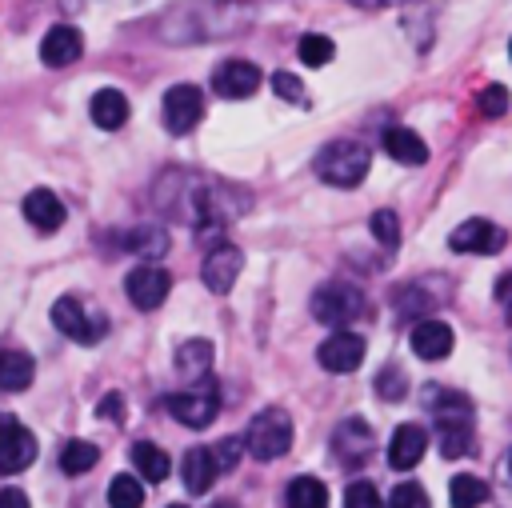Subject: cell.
Listing matches in <instances>:
<instances>
[{
    "mask_svg": "<svg viewBox=\"0 0 512 508\" xmlns=\"http://www.w3.org/2000/svg\"><path fill=\"white\" fill-rule=\"evenodd\" d=\"M480 112L484 116H504L508 112V88L504 84H488L480 92Z\"/></svg>",
    "mask_w": 512,
    "mask_h": 508,
    "instance_id": "38",
    "label": "cell"
},
{
    "mask_svg": "<svg viewBox=\"0 0 512 508\" xmlns=\"http://www.w3.org/2000/svg\"><path fill=\"white\" fill-rule=\"evenodd\" d=\"M284 500H288V508H328V488L316 476H296L288 484Z\"/></svg>",
    "mask_w": 512,
    "mask_h": 508,
    "instance_id": "29",
    "label": "cell"
},
{
    "mask_svg": "<svg viewBox=\"0 0 512 508\" xmlns=\"http://www.w3.org/2000/svg\"><path fill=\"white\" fill-rule=\"evenodd\" d=\"M364 308H368L364 292L356 284H348V280H328V284H320L312 292V316L320 324H328V328L352 324L356 316H364Z\"/></svg>",
    "mask_w": 512,
    "mask_h": 508,
    "instance_id": "4",
    "label": "cell"
},
{
    "mask_svg": "<svg viewBox=\"0 0 512 508\" xmlns=\"http://www.w3.org/2000/svg\"><path fill=\"white\" fill-rule=\"evenodd\" d=\"M88 116L96 120V128L116 132V128H124V120H128V96H124L120 88H96L92 100H88Z\"/></svg>",
    "mask_w": 512,
    "mask_h": 508,
    "instance_id": "21",
    "label": "cell"
},
{
    "mask_svg": "<svg viewBox=\"0 0 512 508\" xmlns=\"http://www.w3.org/2000/svg\"><path fill=\"white\" fill-rule=\"evenodd\" d=\"M36 436L12 416V412H0V472L4 476H16L24 472L32 460H36Z\"/></svg>",
    "mask_w": 512,
    "mask_h": 508,
    "instance_id": "8",
    "label": "cell"
},
{
    "mask_svg": "<svg viewBox=\"0 0 512 508\" xmlns=\"http://www.w3.org/2000/svg\"><path fill=\"white\" fill-rule=\"evenodd\" d=\"M344 508H384V496L376 492L372 480H352L344 488Z\"/></svg>",
    "mask_w": 512,
    "mask_h": 508,
    "instance_id": "34",
    "label": "cell"
},
{
    "mask_svg": "<svg viewBox=\"0 0 512 508\" xmlns=\"http://www.w3.org/2000/svg\"><path fill=\"white\" fill-rule=\"evenodd\" d=\"M424 452H428V432H424L420 424H400V428L392 432V440H388V464H392L396 472L416 468Z\"/></svg>",
    "mask_w": 512,
    "mask_h": 508,
    "instance_id": "17",
    "label": "cell"
},
{
    "mask_svg": "<svg viewBox=\"0 0 512 508\" xmlns=\"http://www.w3.org/2000/svg\"><path fill=\"white\" fill-rule=\"evenodd\" d=\"M180 476H184V488L192 496H204L212 488V480L220 476V464H216L212 448H188L184 460H180Z\"/></svg>",
    "mask_w": 512,
    "mask_h": 508,
    "instance_id": "20",
    "label": "cell"
},
{
    "mask_svg": "<svg viewBox=\"0 0 512 508\" xmlns=\"http://www.w3.org/2000/svg\"><path fill=\"white\" fill-rule=\"evenodd\" d=\"M504 244H508V232H504L500 224L484 220V216H472V220L456 224L452 236H448V248H452V252H468V256H492V252H500Z\"/></svg>",
    "mask_w": 512,
    "mask_h": 508,
    "instance_id": "10",
    "label": "cell"
},
{
    "mask_svg": "<svg viewBox=\"0 0 512 508\" xmlns=\"http://www.w3.org/2000/svg\"><path fill=\"white\" fill-rule=\"evenodd\" d=\"M272 92H276L280 100H288V104H308V92H304L300 76H292V72H276V76H272Z\"/></svg>",
    "mask_w": 512,
    "mask_h": 508,
    "instance_id": "36",
    "label": "cell"
},
{
    "mask_svg": "<svg viewBox=\"0 0 512 508\" xmlns=\"http://www.w3.org/2000/svg\"><path fill=\"white\" fill-rule=\"evenodd\" d=\"M240 272H244V252H240L236 244H216V248L204 256V268H200L204 284H208L216 296L232 292L236 280H240Z\"/></svg>",
    "mask_w": 512,
    "mask_h": 508,
    "instance_id": "13",
    "label": "cell"
},
{
    "mask_svg": "<svg viewBox=\"0 0 512 508\" xmlns=\"http://www.w3.org/2000/svg\"><path fill=\"white\" fill-rule=\"evenodd\" d=\"M368 228H372V236H376L384 248H396V244H400V216H396L392 208H376L372 220H368Z\"/></svg>",
    "mask_w": 512,
    "mask_h": 508,
    "instance_id": "33",
    "label": "cell"
},
{
    "mask_svg": "<svg viewBox=\"0 0 512 508\" xmlns=\"http://www.w3.org/2000/svg\"><path fill=\"white\" fill-rule=\"evenodd\" d=\"M448 500H452V508H480L488 500V484L472 472H460L448 480Z\"/></svg>",
    "mask_w": 512,
    "mask_h": 508,
    "instance_id": "28",
    "label": "cell"
},
{
    "mask_svg": "<svg viewBox=\"0 0 512 508\" xmlns=\"http://www.w3.org/2000/svg\"><path fill=\"white\" fill-rule=\"evenodd\" d=\"M428 288H432V280H412V284H404V288L396 292V312L408 316V320H412V316H416V320H428L432 308L448 300V292H428Z\"/></svg>",
    "mask_w": 512,
    "mask_h": 508,
    "instance_id": "22",
    "label": "cell"
},
{
    "mask_svg": "<svg viewBox=\"0 0 512 508\" xmlns=\"http://www.w3.org/2000/svg\"><path fill=\"white\" fill-rule=\"evenodd\" d=\"M20 208H24V220L36 232H56L64 224V204H60V196L52 188H32Z\"/></svg>",
    "mask_w": 512,
    "mask_h": 508,
    "instance_id": "18",
    "label": "cell"
},
{
    "mask_svg": "<svg viewBox=\"0 0 512 508\" xmlns=\"http://www.w3.org/2000/svg\"><path fill=\"white\" fill-rule=\"evenodd\" d=\"M52 324H56L68 340H76V344H96V340H104V332H108V320H104L100 312H88L76 296H60V300L52 304Z\"/></svg>",
    "mask_w": 512,
    "mask_h": 508,
    "instance_id": "6",
    "label": "cell"
},
{
    "mask_svg": "<svg viewBox=\"0 0 512 508\" xmlns=\"http://www.w3.org/2000/svg\"><path fill=\"white\" fill-rule=\"evenodd\" d=\"M372 448H376V436H372V428H368L360 416H348V420L336 424V432H332V452H336V460H340L344 468L364 464V460L372 456Z\"/></svg>",
    "mask_w": 512,
    "mask_h": 508,
    "instance_id": "12",
    "label": "cell"
},
{
    "mask_svg": "<svg viewBox=\"0 0 512 508\" xmlns=\"http://www.w3.org/2000/svg\"><path fill=\"white\" fill-rule=\"evenodd\" d=\"M376 392H380L384 400H400V396L408 392V380H404V372H400L396 364H388V368L376 376Z\"/></svg>",
    "mask_w": 512,
    "mask_h": 508,
    "instance_id": "37",
    "label": "cell"
},
{
    "mask_svg": "<svg viewBox=\"0 0 512 508\" xmlns=\"http://www.w3.org/2000/svg\"><path fill=\"white\" fill-rule=\"evenodd\" d=\"M408 344H412V352L420 356V360H444L448 352H452V328L444 324V320H420L416 328H412V336H408Z\"/></svg>",
    "mask_w": 512,
    "mask_h": 508,
    "instance_id": "19",
    "label": "cell"
},
{
    "mask_svg": "<svg viewBox=\"0 0 512 508\" xmlns=\"http://www.w3.org/2000/svg\"><path fill=\"white\" fill-rule=\"evenodd\" d=\"M0 508H32L20 488H0Z\"/></svg>",
    "mask_w": 512,
    "mask_h": 508,
    "instance_id": "40",
    "label": "cell"
},
{
    "mask_svg": "<svg viewBox=\"0 0 512 508\" xmlns=\"http://www.w3.org/2000/svg\"><path fill=\"white\" fill-rule=\"evenodd\" d=\"M96 460H100V448L88 440H64V448H60V468L68 476H84Z\"/></svg>",
    "mask_w": 512,
    "mask_h": 508,
    "instance_id": "30",
    "label": "cell"
},
{
    "mask_svg": "<svg viewBox=\"0 0 512 508\" xmlns=\"http://www.w3.org/2000/svg\"><path fill=\"white\" fill-rule=\"evenodd\" d=\"M364 336H356V332H348V328H336L324 344H320V352H316V360H320V368H328V372H356L360 364H364Z\"/></svg>",
    "mask_w": 512,
    "mask_h": 508,
    "instance_id": "14",
    "label": "cell"
},
{
    "mask_svg": "<svg viewBox=\"0 0 512 508\" xmlns=\"http://www.w3.org/2000/svg\"><path fill=\"white\" fill-rule=\"evenodd\" d=\"M120 244H124L132 256H144V260H152V256H160V252L168 248V232H164L160 224H140V228L124 232V236H120Z\"/></svg>",
    "mask_w": 512,
    "mask_h": 508,
    "instance_id": "27",
    "label": "cell"
},
{
    "mask_svg": "<svg viewBox=\"0 0 512 508\" xmlns=\"http://www.w3.org/2000/svg\"><path fill=\"white\" fill-rule=\"evenodd\" d=\"M360 8H384V4H392V0H356Z\"/></svg>",
    "mask_w": 512,
    "mask_h": 508,
    "instance_id": "43",
    "label": "cell"
},
{
    "mask_svg": "<svg viewBox=\"0 0 512 508\" xmlns=\"http://www.w3.org/2000/svg\"><path fill=\"white\" fill-rule=\"evenodd\" d=\"M244 448L256 460H276L292 448V416L284 408H264L252 416L248 432H244Z\"/></svg>",
    "mask_w": 512,
    "mask_h": 508,
    "instance_id": "5",
    "label": "cell"
},
{
    "mask_svg": "<svg viewBox=\"0 0 512 508\" xmlns=\"http://www.w3.org/2000/svg\"><path fill=\"white\" fill-rule=\"evenodd\" d=\"M164 408H168L180 424H188V428H208V424L216 420V412H220V392H216L212 384H192V388H184V392L164 396Z\"/></svg>",
    "mask_w": 512,
    "mask_h": 508,
    "instance_id": "7",
    "label": "cell"
},
{
    "mask_svg": "<svg viewBox=\"0 0 512 508\" xmlns=\"http://www.w3.org/2000/svg\"><path fill=\"white\" fill-rule=\"evenodd\" d=\"M296 56H300V64H308V68H324V64L336 56V44H332L324 32H304L300 44H296Z\"/></svg>",
    "mask_w": 512,
    "mask_h": 508,
    "instance_id": "32",
    "label": "cell"
},
{
    "mask_svg": "<svg viewBox=\"0 0 512 508\" xmlns=\"http://www.w3.org/2000/svg\"><path fill=\"white\" fill-rule=\"evenodd\" d=\"M368 164L372 156L360 140H328L316 152V176L332 188H356L368 176Z\"/></svg>",
    "mask_w": 512,
    "mask_h": 508,
    "instance_id": "3",
    "label": "cell"
},
{
    "mask_svg": "<svg viewBox=\"0 0 512 508\" xmlns=\"http://www.w3.org/2000/svg\"><path fill=\"white\" fill-rule=\"evenodd\" d=\"M212 88H216V96H224V100H244V96H252V92L260 88V68L248 64V60H224V64L212 72Z\"/></svg>",
    "mask_w": 512,
    "mask_h": 508,
    "instance_id": "15",
    "label": "cell"
},
{
    "mask_svg": "<svg viewBox=\"0 0 512 508\" xmlns=\"http://www.w3.org/2000/svg\"><path fill=\"white\" fill-rule=\"evenodd\" d=\"M508 56H512V40H508Z\"/></svg>",
    "mask_w": 512,
    "mask_h": 508,
    "instance_id": "46",
    "label": "cell"
},
{
    "mask_svg": "<svg viewBox=\"0 0 512 508\" xmlns=\"http://www.w3.org/2000/svg\"><path fill=\"white\" fill-rule=\"evenodd\" d=\"M240 448H244V440H236V436H228V440H220V444H212V456H216V464H220V472H228V468H236V460H240Z\"/></svg>",
    "mask_w": 512,
    "mask_h": 508,
    "instance_id": "39",
    "label": "cell"
},
{
    "mask_svg": "<svg viewBox=\"0 0 512 508\" xmlns=\"http://www.w3.org/2000/svg\"><path fill=\"white\" fill-rule=\"evenodd\" d=\"M144 504V484L128 472H116L108 480V508H140Z\"/></svg>",
    "mask_w": 512,
    "mask_h": 508,
    "instance_id": "31",
    "label": "cell"
},
{
    "mask_svg": "<svg viewBox=\"0 0 512 508\" xmlns=\"http://www.w3.org/2000/svg\"><path fill=\"white\" fill-rule=\"evenodd\" d=\"M204 116V92L196 84H172L164 92V128L172 136H188Z\"/></svg>",
    "mask_w": 512,
    "mask_h": 508,
    "instance_id": "9",
    "label": "cell"
},
{
    "mask_svg": "<svg viewBox=\"0 0 512 508\" xmlns=\"http://www.w3.org/2000/svg\"><path fill=\"white\" fill-rule=\"evenodd\" d=\"M508 468H512V456H508Z\"/></svg>",
    "mask_w": 512,
    "mask_h": 508,
    "instance_id": "47",
    "label": "cell"
},
{
    "mask_svg": "<svg viewBox=\"0 0 512 508\" xmlns=\"http://www.w3.org/2000/svg\"><path fill=\"white\" fill-rule=\"evenodd\" d=\"M508 320H512V304H508Z\"/></svg>",
    "mask_w": 512,
    "mask_h": 508,
    "instance_id": "45",
    "label": "cell"
},
{
    "mask_svg": "<svg viewBox=\"0 0 512 508\" xmlns=\"http://www.w3.org/2000/svg\"><path fill=\"white\" fill-rule=\"evenodd\" d=\"M384 152H388L392 160L408 164V168H420V164L428 160V144H424V140H420L412 128H404V124L384 128Z\"/></svg>",
    "mask_w": 512,
    "mask_h": 508,
    "instance_id": "23",
    "label": "cell"
},
{
    "mask_svg": "<svg viewBox=\"0 0 512 508\" xmlns=\"http://www.w3.org/2000/svg\"><path fill=\"white\" fill-rule=\"evenodd\" d=\"M124 292H128V300H132L140 312H152V308H160V304L168 300L172 276H168L160 264H140V268H132V272L124 276Z\"/></svg>",
    "mask_w": 512,
    "mask_h": 508,
    "instance_id": "11",
    "label": "cell"
},
{
    "mask_svg": "<svg viewBox=\"0 0 512 508\" xmlns=\"http://www.w3.org/2000/svg\"><path fill=\"white\" fill-rule=\"evenodd\" d=\"M168 508H188V504H168Z\"/></svg>",
    "mask_w": 512,
    "mask_h": 508,
    "instance_id": "44",
    "label": "cell"
},
{
    "mask_svg": "<svg viewBox=\"0 0 512 508\" xmlns=\"http://www.w3.org/2000/svg\"><path fill=\"white\" fill-rule=\"evenodd\" d=\"M388 508H428V492H424L416 480H404V484L392 488Z\"/></svg>",
    "mask_w": 512,
    "mask_h": 508,
    "instance_id": "35",
    "label": "cell"
},
{
    "mask_svg": "<svg viewBox=\"0 0 512 508\" xmlns=\"http://www.w3.org/2000/svg\"><path fill=\"white\" fill-rule=\"evenodd\" d=\"M156 204L168 216L196 224L204 236L220 232L228 220L248 212V196H240L236 188H228L204 172H164L156 184Z\"/></svg>",
    "mask_w": 512,
    "mask_h": 508,
    "instance_id": "1",
    "label": "cell"
},
{
    "mask_svg": "<svg viewBox=\"0 0 512 508\" xmlns=\"http://www.w3.org/2000/svg\"><path fill=\"white\" fill-rule=\"evenodd\" d=\"M208 368H212V340L192 336V340H184V344L176 348V372H180V376H188V380H204Z\"/></svg>",
    "mask_w": 512,
    "mask_h": 508,
    "instance_id": "25",
    "label": "cell"
},
{
    "mask_svg": "<svg viewBox=\"0 0 512 508\" xmlns=\"http://www.w3.org/2000/svg\"><path fill=\"white\" fill-rule=\"evenodd\" d=\"M80 52H84V36H80L72 24H56V28H48L44 40H40V60H44L48 68L76 64Z\"/></svg>",
    "mask_w": 512,
    "mask_h": 508,
    "instance_id": "16",
    "label": "cell"
},
{
    "mask_svg": "<svg viewBox=\"0 0 512 508\" xmlns=\"http://www.w3.org/2000/svg\"><path fill=\"white\" fill-rule=\"evenodd\" d=\"M496 300H500V304H504V308H508V304H512V272H504V276H500V280H496Z\"/></svg>",
    "mask_w": 512,
    "mask_h": 508,
    "instance_id": "41",
    "label": "cell"
},
{
    "mask_svg": "<svg viewBox=\"0 0 512 508\" xmlns=\"http://www.w3.org/2000/svg\"><path fill=\"white\" fill-rule=\"evenodd\" d=\"M132 464H136L140 480H152V484L168 480V472H172L168 452H164V448H156L152 440H136V444H132Z\"/></svg>",
    "mask_w": 512,
    "mask_h": 508,
    "instance_id": "26",
    "label": "cell"
},
{
    "mask_svg": "<svg viewBox=\"0 0 512 508\" xmlns=\"http://www.w3.org/2000/svg\"><path fill=\"white\" fill-rule=\"evenodd\" d=\"M244 24H248V8L240 0H184L160 20V36L168 44H188V40L236 36Z\"/></svg>",
    "mask_w": 512,
    "mask_h": 508,
    "instance_id": "2",
    "label": "cell"
},
{
    "mask_svg": "<svg viewBox=\"0 0 512 508\" xmlns=\"http://www.w3.org/2000/svg\"><path fill=\"white\" fill-rule=\"evenodd\" d=\"M36 376V364L20 348H0V388L4 392H24Z\"/></svg>",
    "mask_w": 512,
    "mask_h": 508,
    "instance_id": "24",
    "label": "cell"
},
{
    "mask_svg": "<svg viewBox=\"0 0 512 508\" xmlns=\"http://www.w3.org/2000/svg\"><path fill=\"white\" fill-rule=\"evenodd\" d=\"M100 412L116 420V412H120V396H116V392H112V396H104V404H100Z\"/></svg>",
    "mask_w": 512,
    "mask_h": 508,
    "instance_id": "42",
    "label": "cell"
}]
</instances>
